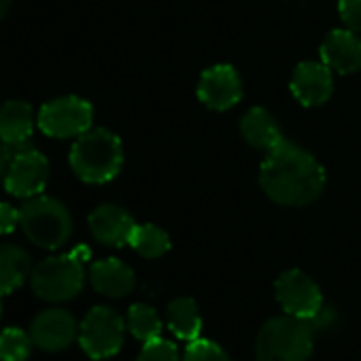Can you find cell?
<instances>
[{"label":"cell","instance_id":"6da1fadb","mask_svg":"<svg viewBox=\"0 0 361 361\" xmlns=\"http://www.w3.org/2000/svg\"><path fill=\"white\" fill-rule=\"evenodd\" d=\"M325 168L321 161L289 140L266 153L259 168L264 194L281 207H308L325 190Z\"/></svg>","mask_w":361,"mask_h":361},{"label":"cell","instance_id":"7a4b0ae2","mask_svg":"<svg viewBox=\"0 0 361 361\" xmlns=\"http://www.w3.org/2000/svg\"><path fill=\"white\" fill-rule=\"evenodd\" d=\"M73 172L90 185H102L113 180L123 166L121 138L106 128H90L71 149Z\"/></svg>","mask_w":361,"mask_h":361},{"label":"cell","instance_id":"3957f363","mask_svg":"<svg viewBox=\"0 0 361 361\" xmlns=\"http://www.w3.org/2000/svg\"><path fill=\"white\" fill-rule=\"evenodd\" d=\"M314 327L306 319L291 314L268 319L255 342L257 361H308L312 353Z\"/></svg>","mask_w":361,"mask_h":361},{"label":"cell","instance_id":"277c9868","mask_svg":"<svg viewBox=\"0 0 361 361\" xmlns=\"http://www.w3.org/2000/svg\"><path fill=\"white\" fill-rule=\"evenodd\" d=\"M20 228L41 249H60L73 234V217L64 202L51 196L28 198L20 209Z\"/></svg>","mask_w":361,"mask_h":361},{"label":"cell","instance_id":"5b68a950","mask_svg":"<svg viewBox=\"0 0 361 361\" xmlns=\"http://www.w3.org/2000/svg\"><path fill=\"white\" fill-rule=\"evenodd\" d=\"M79 251L43 259L30 276L32 291L45 302H68L81 293L85 270Z\"/></svg>","mask_w":361,"mask_h":361},{"label":"cell","instance_id":"8992f818","mask_svg":"<svg viewBox=\"0 0 361 361\" xmlns=\"http://www.w3.org/2000/svg\"><path fill=\"white\" fill-rule=\"evenodd\" d=\"M94 109L85 98L62 96L43 104L37 117V126L51 138H79L92 128Z\"/></svg>","mask_w":361,"mask_h":361},{"label":"cell","instance_id":"52a82bcc","mask_svg":"<svg viewBox=\"0 0 361 361\" xmlns=\"http://www.w3.org/2000/svg\"><path fill=\"white\" fill-rule=\"evenodd\" d=\"M123 319L109 306H96L79 327V344L92 359H109L123 346Z\"/></svg>","mask_w":361,"mask_h":361},{"label":"cell","instance_id":"ba28073f","mask_svg":"<svg viewBox=\"0 0 361 361\" xmlns=\"http://www.w3.org/2000/svg\"><path fill=\"white\" fill-rule=\"evenodd\" d=\"M49 161L37 149H22L11 157L5 174V188L11 196L28 200L41 196L49 180Z\"/></svg>","mask_w":361,"mask_h":361},{"label":"cell","instance_id":"9c48e42d","mask_svg":"<svg viewBox=\"0 0 361 361\" xmlns=\"http://www.w3.org/2000/svg\"><path fill=\"white\" fill-rule=\"evenodd\" d=\"M276 300L291 317L312 321L323 308L319 285L302 270H287L276 279Z\"/></svg>","mask_w":361,"mask_h":361},{"label":"cell","instance_id":"30bf717a","mask_svg":"<svg viewBox=\"0 0 361 361\" xmlns=\"http://www.w3.org/2000/svg\"><path fill=\"white\" fill-rule=\"evenodd\" d=\"M198 98L211 111H230L243 100V79L230 64L207 68L198 81Z\"/></svg>","mask_w":361,"mask_h":361},{"label":"cell","instance_id":"8fae6325","mask_svg":"<svg viewBox=\"0 0 361 361\" xmlns=\"http://www.w3.org/2000/svg\"><path fill=\"white\" fill-rule=\"evenodd\" d=\"M77 336H79V327H77L75 317L62 308H51V310L37 314L30 327L32 342L39 348L49 350V353L68 348Z\"/></svg>","mask_w":361,"mask_h":361},{"label":"cell","instance_id":"7c38bea8","mask_svg":"<svg viewBox=\"0 0 361 361\" xmlns=\"http://www.w3.org/2000/svg\"><path fill=\"white\" fill-rule=\"evenodd\" d=\"M289 87L302 106H321L334 92L331 68L323 62H302L295 66Z\"/></svg>","mask_w":361,"mask_h":361},{"label":"cell","instance_id":"4fadbf2b","mask_svg":"<svg viewBox=\"0 0 361 361\" xmlns=\"http://www.w3.org/2000/svg\"><path fill=\"white\" fill-rule=\"evenodd\" d=\"M321 62L338 75H353L361 71V39L355 30H331L319 49Z\"/></svg>","mask_w":361,"mask_h":361},{"label":"cell","instance_id":"5bb4252c","mask_svg":"<svg viewBox=\"0 0 361 361\" xmlns=\"http://www.w3.org/2000/svg\"><path fill=\"white\" fill-rule=\"evenodd\" d=\"M87 224H90L92 236L106 247L130 245L132 232L136 228V221L132 219V215L115 204H102L96 211H92Z\"/></svg>","mask_w":361,"mask_h":361},{"label":"cell","instance_id":"9a60e30c","mask_svg":"<svg viewBox=\"0 0 361 361\" xmlns=\"http://www.w3.org/2000/svg\"><path fill=\"white\" fill-rule=\"evenodd\" d=\"M240 134L247 140V145H251L253 149L266 151V153L285 140L276 117L268 109H262V106H253L243 115Z\"/></svg>","mask_w":361,"mask_h":361},{"label":"cell","instance_id":"2e32d148","mask_svg":"<svg viewBox=\"0 0 361 361\" xmlns=\"http://www.w3.org/2000/svg\"><path fill=\"white\" fill-rule=\"evenodd\" d=\"M90 283L98 293L106 298H123L132 293L136 279L128 264H123L121 259L109 257V259L96 262L90 268Z\"/></svg>","mask_w":361,"mask_h":361},{"label":"cell","instance_id":"e0dca14e","mask_svg":"<svg viewBox=\"0 0 361 361\" xmlns=\"http://www.w3.org/2000/svg\"><path fill=\"white\" fill-rule=\"evenodd\" d=\"M35 111L24 100H9L0 106V142L20 147L26 145L35 130Z\"/></svg>","mask_w":361,"mask_h":361},{"label":"cell","instance_id":"ac0fdd59","mask_svg":"<svg viewBox=\"0 0 361 361\" xmlns=\"http://www.w3.org/2000/svg\"><path fill=\"white\" fill-rule=\"evenodd\" d=\"M166 321L170 331L180 338L194 342L200 338L202 331V319H200V310L198 304L192 298H176L168 304L166 308Z\"/></svg>","mask_w":361,"mask_h":361},{"label":"cell","instance_id":"d6986e66","mask_svg":"<svg viewBox=\"0 0 361 361\" xmlns=\"http://www.w3.org/2000/svg\"><path fill=\"white\" fill-rule=\"evenodd\" d=\"M30 272V255L18 245H0V295L24 285Z\"/></svg>","mask_w":361,"mask_h":361},{"label":"cell","instance_id":"ffe728a7","mask_svg":"<svg viewBox=\"0 0 361 361\" xmlns=\"http://www.w3.org/2000/svg\"><path fill=\"white\" fill-rule=\"evenodd\" d=\"M130 247L147 259H157L170 251V236L153 224H136L130 238Z\"/></svg>","mask_w":361,"mask_h":361},{"label":"cell","instance_id":"44dd1931","mask_svg":"<svg viewBox=\"0 0 361 361\" xmlns=\"http://www.w3.org/2000/svg\"><path fill=\"white\" fill-rule=\"evenodd\" d=\"M128 329L140 342L161 338V319L149 304H134L128 310Z\"/></svg>","mask_w":361,"mask_h":361},{"label":"cell","instance_id":"7402d4cb","mask_svg":"<svg viewBox=\"0 0 361 361\" xmlns=\"http://www.w3.org/2000/svg\"><path fill=\"white\" fill-rule=\"evenodd\" d=\"M30 348L32 338L20 327H9L0 334V361H26Z\"/></svg>","mask_w":361,"mask_h":361},{"label":"cell","instance_id":"603a6c76","mask_svg":"<svg viewBox=\"0 0 361 361\" xmlns=\"http://www.w3.org/2000/svg\"><path fill=\"white\" fill-rule=\"evenodd\" d=\"M183 361H230V357H228V353H226L219 344H215L213 340H202V338H198V340L190 342Z\"/></svg>","mask_w":361,"mask_h":361},{"label":"cell","instance_id":"cb8c5ba5","mask_svg":"<svg viewBox=\"0 0 361 361\" xmlns=\"http://www.w3.org/2000/svg\"><path fill=\"white\" fill-rule=\"evenodd\" d=\"M136 361H178V348L170 340L157 338L145 342V348Z\"/></svg>","mask_w":361,"mask_h":361},{"label":"cell","instance_id":"d4e9b609","mask_svg":"<svg viewBox=\"0 0 361 361\" xmlns=\"http://www.w3.org/2000/svg\"><path fill=\"white\" fill-rule=\"evenodd\" d=\"M338 13L346 28L361 32V0H338Z\"/></svg>","mask_w":361,"mask_h":361},{"label":"cell","instance_id":"484cf974","mask_svg":"<svg viewBox=\"0 0 361 361\" xmlns=\"http://www.w3.org/2000/svg\"><path fill=\"white\" fill-rule=\"evenodd\" d=\"M18 226H20V211H16L7 202H0V236L11 234Z\"/></svg>","mask_w":361,"mask_h":361},{"label":"cell","instance_id":"4316f807","mask_svg":"<svg viewBox=\"0 0 361 361\" xmlns=\"http://www.w3.org/2000/svg\"><path fill=\"white\" fill-rule=\"evenodd\" d=\"M11 164V155H9V145L0 142V178H5L7 170Z\"/></svg>","mask_w":361,"mask_h":361},{"label":"cell","instance_id":"83f0119b","mask_svg":"<svg viewBox=\"0 0 361 361\" xmlns=\"http://www.w3.org/2000/svg\"><path fill=\"white\" fill-rule=\"evenodd\" d=\"M9 9H11V0H0V20L7 16Z\"/></svg>","mask_w":361,"mask_h":361},{"label":"cell","instance_id":"f1b7e54d","mask_svg":"<svg viewBox=\"0 0 361 361\" xmlns=\"http://www.w3.org/2000/svg\"><path fill=\"white\" fill-rule=\"evenodd\" d=\"M0 317H3V306H0Z\"/></svg>","mask_w":361,"mask_h":361}]
</instances>
